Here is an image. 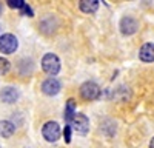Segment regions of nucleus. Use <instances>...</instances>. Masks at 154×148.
Masks as SVG:
<instances>
[{"label": "nucleus", "instance_id": "0eeeda50", "mask_svg": "<svg viewBox=\"0 0 154 148\" xmlns=\"http://www.w3.org/2000/svg\"><path fill=\"white\" fill-rule=\"evenodd\" d=\"M42 91L46 96H56L60 91V82L56 77H49L42 83Z\"/></svg>", "mask_w": 154, "mask_h": 148}, {"label": "nucleus", "instance_id": "7ed1b4c3", "mask_svg": "<svg viewBox=\"0 0 154 148\" xmlns=\"http://www.w3.org/2000/svg\"><path fill=\"white\" fill-rule=\"evenodd\" d=\"M17 46H19V40L16 35H12V34L0 35V53L12 54V53H16Z\"/></svg>", "mask_w": 154, "mask_h": 148}, {"label": "nucleus", "instance_id": "f8f14e48", "mask_svg": "<svg viewBox=\"0 0 154 148\" xmlns=\"http://www.w3.org/2000/svg\"><path fill=\"white\" fill-rule=\"evenodd\" d=\"M75 100L74 99H68L66 100V105H65V120L66 122H72V119L75 117Z\"/></svg>", "mask_w": 154, "mask_h": 148}, {"label": "nucleus", "instance_id": "9b49d317", "mask_svg": "<svg viewBox=\"0 0 154 148\" xmlns=\"http://www.w3.org/2000/svg\"><path fill=\"white\" fill-rule=\"evenodd\" d=\"M16 131L14 123L9 120H0V136L2 137H11Z\"/></svg>", "mask_w": 154, "mask_h": 148}, {"label": "nucleus", "instance_id": "9d476101", "mask_svg": "<svg viewBox=\"0 0 154 148\" xmlns=\"http://www.w3.org/2000/svg\"><path fill=\"white\" fill-rule=\"evenodd\" d=\"M99 0H80L79 2V6L83 12H86V14H93V12L97 11L99 8Z\"/></svg>", "mask_w": 154, "mask_h": 148}, {"label": "nucleus", "instance_id": "4468645a", "mask_svg": "<svg viewBox=\"0 0 154 148\" xmlns=\"http://www.w3.org/2000/svg\"><path fill=\"white\" fill-rule=\"evenodd\" d=\"M6 3H8L9 8H16V9H22L25 5H26V3L23 2V0H8Z\"/></svg>", "mask_w": 154, "mask_h": 148}, {"label": "nucleus", "instance_id": "20e7f679", "mask_svg": "<svg viewBox=\"0 0 154 148\" xmlns=\"http://www.w3.org/2000/svg\"><path fill=\"white\" fill-rule=\"evenodd\" d=\"M60 127H59V123L57 122H46L43 128H42V134H43V137L48 140V142H56L59 140L60 137Z\"/></svg>", "mask_w": 154, "mask_h": 148}, {"label": "nucleus", "instance_id": "ddd939ff", "mask_svg": "<svg viewBox=\"0 0 154 148\" xmlns=\"http://www.w3.org/2000/svg\"><path fill=\"white\" fill-rule=\"evenodd\" d=\"M9 71V62L3 57H0V76H3Z\"/></svg>", "mask_w": 154, "mask_h": 148}, {"label": "nucleus", "instance_id": "39448f33", "mask_svg": "<svg viewBox=\"0 0 154 148\" xmlns=\"http://www.w3.org/2000/svg\"><path fill=\"white\" fill-rule=\"evenodd\" d=\"M71 123H72V128L80 134H86L88 130H89V119L82 113H77Z\"/></svg>", "mask_w": 154, "mask_h": 148}, {"label": "nucleus", "instance_id": "2eb2a0df", "mask_svg": "<svg viewBox=\"0 0 154 148\" xmlns=\"http://www.w3.org/2000/svg\"><path fill=\"white\" fill-rule=\"evenodd\" d=\"M63 137H65V142L69 143L71 142V125H66L65 130H63Z\"/></svg>", "mask_w": 154, "mask_h": 148}, {"label": "nucleus", "instance_id": "423d86ee", "mask_svg": "<svg viewBox=\"0 0 154 148\" xmlns=\"http://www.w3.org/2000/svg\"><path fill=\"white\" fill-rule=\"evenodd\" d=\"M137 28H139L137 20L133 19V17H130V16H126V17H123V19L120 20V31H122V34H125V35L134 34V32L137 31Z\"/></svg>", "mask_w": 154, "mask_h": 148}, {"label": "nucleus", "instance_id": "1a4fd4ad", "mask_svg": "<svg viewBox=\"0 0 154 148\" xmlns=\"http://www.w3.org/2000/svg\"><path fill=\"white\" fill-rule=\"evenodd\" d=\"M139 57L143 62H154V45L152 43H145L139 51Z\"/></svg>", "mask_w": 154, "mask_h": 148}, {"label": "nucleus", "instance_id": "f03ea898", "mask_svg": "<svg viewBox=\"0 0 154 148\" xmlns=\"http://www.w3.org/2000/svg\"><path fill=\"white\" fill-rule=\"evenodd\" d=\"M100 93H102L100 86L96 82H91V80L82 83V86H80V96L85 100H97L100 97Z\"/></svg>", "mask_w": 154, "mask_h": 148}, {"label": "nucleus", "instance_id": "6e6552de", "mask_svg": "<svg viewBox=\"0 0 154 148\" xmlns=\"http://www.w3.org/2000/svg\"><path fill=\"white\" fill-rule=\"evenodd\" d=\"M0 99L5 103H14L19 99V91L16 88H12V86H5L2 93H0Z\"/></svg>", "mask_w": 154, "mask_h": 148}, {"label": "nucleus", "instance_id": "dca6fc26", "mask_svg": "<svg viewBox=\"0 0 154 148\" xmlns=\"http://www.w3.org/2000/svg\"><path fill=\"white\" fill-rule=\"evenodd\" d=\"M20 11H22V14H25V16H28V17H32V16H34V12H32V9H31V8H29L28 5H25V6H23V8H22Z\"/></svg>", "mask_w": 154, "mask_h": 148}, {"label": "nucleus", "instance_id": "f257e3e1", "mask_svg": "<svg viewBox=\"0 0 154 148\" xmlns=\"http://www.w3.org/2000/svg\"><path fill=\"white\" fill-rule=\"evenodd\" d=\"M42 68L46 74H49V76H56V74L60 71V60L56 54L53 53H48L43 56L42 59Z\"/></svg>", "mask_w": 154, "mask_h": 148}, {"label": "nucleus", "instance_id": "a211bd4d", "mask_svg": "<svg viewBox=\"0 0 154 148\" xmlns=\"http://www.w3.org/2000/svg\"><path fill=\"white\" fill-rule=\"evenodd\" d=\"M0 12H2V3H0Z\"/></svg>", "mask_w": 154, "mask_h": 148}, {"label": "nucleus", "instance_id": "f3484780", "mask_svg": "<svg viewBox=\"0 0 154 148\" xmlns=\"http://www.w3.org/2000/svg\"><path fill=\"white\" fill-rule=\"evenodd\" d=\"M149 148H154V137H152L151 142H149Z\"/></svg>", "mask_w": 154, "mask_h": 148}]
</instances>
